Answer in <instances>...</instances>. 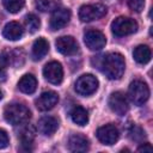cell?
<instances>
[{
  "instance_id": "cell-10",
  "label": "cell",
  "mask_w": 153,
  "mask_h": 153,
  "mask_svg": "<svg viewBox=\"0 0 153 153\" xmlns=\"http://www.w3.org/2000/svg\"><path fill=\"white\" fill-rule=\"evenodd\" d=\"M96 135H97V139L102 143L111 146L115 142H117V140L120 137V131L114 124H105L97 129Z\"/></svg>"
},
{
  "instance_id": "cell-3",
  "label": "cell",
  "mask_w": 153,
  "mask_h": 153,
  "mask_svg": "<svg viewBox=\"0 0 153 153\" xmlns=\"http://www.w3.org/2000/svg\"><path fill=\"white\" fill-rule=\"evenodd\" d=\"M128 96L135 105H142L149 97V88L146 82L141 80H134L129 85Z\"/></svg>"
},
{
  "instance_id": "cell-16",
  "label": "cell",
  "mask_w": 153,
  "mask_h": 153,
  "mask_svg": "<svg viewBox=\"0 0 153 153\" xmlns=\"http://www.w3.org/2000/svg\"><path fill=\"white\" fill-rule=\"evenodd\" d=\"M24 33V29L23 26L17 23V22H10L5 25L4 30H2V36L6 38V39H10V41H17L19 39Z\"/></svg>"
},
{
  "instance_id": "cell-7",
  "label": "cell",
  "mask_w": 153,
  "mask_h": 153,
  "mask_svg": "<svg viewBox=\"0 0 153 153\" xmlns=\"http://www.w3.org/2000/svg\"><path fill=\"white\" fill-rule=\"evenodd\" d=\"M109 106L110 109L120 116H123L128 112L129 110V103H128V98L123 92H114L110 94L109 97Z\"/></svg>"
},
{
  "instance_id": "cell-23",
  "label": "cell",
  "mask_w": 153,
  "mask_h": 153,
  "mask_svg": "<svg viewBox=\"0 0 153 153\" xmlns=\"http://www.w3.org/2000/svg\"><path fill=\"white\" fill-rule=\"evenodd\" d=\"M2 4L10 13H17L24 7L25 0H2Z\"/></svg>"
},
{
  "instance_id": "cell-27",
  "label": "cell",
  "mask_w": 153,
  "mask_h": 153,
  "mask_svg": "<svg viewBox=\"0 0 153 153\" xmlns=\"http://www.w3.org/2000/svg\"><path fill=\"white\" fill-rule=\"evenodd\" d=\"M127 4L133 11L141 12L145 6V0H127Z\"/></svg>"
},
{
  "instance_id": "cell-14",
  "label": "cell",
  "mask_w": 153,
  "mask_h": 153,
  "mask_svg": "<svg viewBox=\"0 0 153 153\" xmlns=\"http://www.w3.org/2000/svg\"><path fill=\"white\" fill-rule=\"evenodd\" d=\"M38 131L45 136H51L59 128V122L56 118L51 116H44L42 117L37 123Z\"/></svg>"
},
{
  "instance_id": "cell-26",
  "label": "cell",
  "mask_w": 153,
  "mask_h": 153,
  "mask_svg": "<svg viewBox=\"0 0 153 153\" xmlns=\"http://www.w3.org/2000/svg\"><path fill=\"white\" fill-rule=\"evenodd\" d=\"M10 65H11L10 53H8V51H4V53L0 55V73H2Z\"/></svg>"
},
{
  "instance_id": "cell-31",
  "label": "cell",
  "mask_w": 153,
  "mask_h": 153,
  "mask_svg": "<svg viewBox=\"0 0 153 153\" xmlns=\"http://www.w3.org/2000/svg\"><path fill=\"white\" fill-rule=\"evenodd\" d=\"M1 98H2V92L0 91V99H1Z\"/></svg>"
},
{
  "instance_id": "cell-5",
  "label": "cell",
  "mask_w": 153,
  "mask_h": 153,
  "mask_svg": "<svg viewBox=\"0 0 153 153\" xmlns=\"http://www.w3.org/2000/svg\"><path fill=\"white\" fill-rule=\"evenodd\" d=\"M106 8L102 4H92V5H82L79 10V18L81 22H92L105 16Z\"/></svg>"
},
{
  "instance_id": "cell-17",
  "label": "cell",
  "mask_w": 153,
  "mask_h": 153,
  "mask_svg": "<svg viewBox=\"0 0 153 153\" xmlns=\"http://www.w3.org/2000/svg\"><path fill=\"white\" fill-rule=\"evenodd\" d=\"M18 88L26 94H31L37 88V80L32 74H25L18 81Z\"/></svg>"
},
{
  "instance_id": "cell-20",
  "label": "cell",
  "mask_w": 153,
  "mask_h": 153,
  "mask_svg": "<svg viewBox=\"0 0 153 153\" xmlns=\"http://www.w3.org/2000/svg\"><path fill=\"white\" fill-rule=\"evenodd\" d=\"M71 118L78 126H86L88 122V112L85 108L76 105L71 111Z\"/></svg>"
},
{
  "instance_id": "cell-28",
  "label": "cell",
  "mask_w": 153,
  "mask_h": 153,
  "mask_svg": "<svg viewBox=\"0 0 153 153\" xmlns=\"http://www.w3.org/2000/svg\"><path fill=\"white\" fill-rule=\"evenodd\" d=\"M8 135L5 130L0 129V148H5L8 146Z\"/></svg>"
},
{
  "instance_id": "cell-30",
  "label": "cell",
  "mask_w": 153,
  "mask_h": 153,
  "mask_svg": "<svg viewBox=\"0 0 153 153\" xmlns=\"http://www.w3.org/2000/svg\"><path fill=\"white\" fill-rule=\"evenodd\" d=\"M104 1H106V2H110V4H111V2H114V1H116V0H104Z\"/></svg>"
},
{
  "instance_id": "cell-4",
  "label": "cell",
  "mask_w": 153,
  "mask_h": 153,
  "mask_svg": "<svg viewBox=\"0 0 153 153\" xmlns=\"http://www.w3.org/2000/svg\"><path fill=\"white\" fill-rule=\"evenodd\" d=\"M137 30V23L128 17H118L111 23V31L114 35L121 37V36H127L136 32Z\"/></svg>"
},
{
  "instance_id": "cell-19",
  "label": "cell",
  "mask_w": 153,
  "mask_h": 153,
  "mask_svg": "<svg viewBox=\"0 0 153 153\" xmlns=\"http://www.w3.org/2000/svg\"><path fill=\"white\" fill-rule=\"evenodd\" d=\"M133 56H134V60L137 62V63H141V65H146L151 60V56H152V53H151V49L148 45H137L134 51H133Z\"/></svg>"
},
{
  "instance_id": "cell-22",
  "label": "cell",
  "mask_w": 153,
  "mask_h": 153,
  "mask_svg": "<svg viewBox=\"0 0 153 153\" xmlns=\"http://www.w3.org/2000/svg\"><path fill=\"white\" fill-rule=\"evenodd\" d=\"M20 141L23 145H31L32 141H33V137H35V129L33 127L31 126H26L25 128H23V130L20 131Z\"/></svg>"
},
{
  "instance_id": "cell-11",
  "label": "cell",
  "mask_w": 153,
  "mask_h": 153,
  "mask_svg": "<svg viewBox=\"0 0 153 153\" xmlns=\"http://www.w3.org/2000/svg\"><path fill=\"white\" fill-rule=\"evenodd\" d=\"M55 45H56V50L63 55H74L79 49L76 41L72 36L59 37L55 42Z\"/></svg>"
},
{
  "instance_id": "cell-9",
  "label": "cell",
  "mask_w": 153,
  "mask_h": 153,
  "mask_svg": "<svg viewBox=\"0 0 153 153\" xmlns=\"http://www.w3.org/2000/svg\"><path fill=\"white\" fill-rule=\"evenodd\" d=\"M43 76L54 85L60 84L63 79V68L61 63L57 61L48 62L43 68Z\"/></svg>"
},
{
  "instance_id": "cell-29",
  "label": "cell",
  "mask_w": 153,
  "mask_h": 153,
  "mask_svg": "<svg viewBox=\"0 0 153 153\" xmlns=\"http://www.w3.org/2000/svg\"><path fill=\"white\" fill-rule=\"evenodd\" d=\"M137 151L139 152H152L153 151V147L151 146V143H143V145H141L139 148H137Z\"/></svg>"
},
{
  "instance_id": "cell-13",
  "label": "cell",
  "mask_w": 153,
  "mask_h": 153,
  "mask_svg": "<svg viewBox=\"0 0 153 153\" xmlns=\"http://www.w3.org/2000/svg\"><path fill=\"white\" fill-rule=\"evenodd\" d=\"M71 19V11L68 8H57L53 12L50 18V29L51 30H60L62 29Z\"/></svg>"
},
{
  "instance_id": "cell-24",
  "label": "cell",
  "mask_w": 153,
  "mask_h": 153,
  "mask_svg": "<svg viewBox=\"0 0 153 153\" xmlns=\"http://www.w3.org/2000/svg\"><path fill=\"white\" fill-rule=\"evenodd\" d=\"M25 24H26V27L29 29V31L31 33L36 32L39 29V26H41V22L38 19V17L35 16L33 13L26 14V17H25Z\"/></svg>"
},
{
  "instance_id": "cell-12",
  "label": "cell",
  "mask_w": 153,
  "mask_h": 153,
  "mask_svg": "<svg viewBox=\"0 0 153 153\" xmlns=\"http://www.w3.org/2000/svg\"><path fill=\"white\" fill-rule=\"evenodd\" d=\"M59 102V94L54 91H45L43 92L35 102L36 106L41 111H48L53 109Z\"/></svg>"
},
{
  "instance_id": "cell-2",
  "label": "cell",
  "mask_w": 153,
  "mask_h": 153,
  "mask_svg": "<svg viewBox=\"0 0 153 153\" xmlns=\"http://www.w3.org/2000/svg\"><path fill=\"white\" fill-rule=\"evenodd\" d=\"M4 117L10 124L18 126V124H23L27 122L31 117V112L24 104L12 103L5 108Z\"/></svg>"
},
{
  "instance_id": "cell-1",
  "label": "cell",
  "mask_w": 153,
  "mask_h": 153,
  "mask_svg": "<svg viewBox=\"0 0 153 153\" xmlns=\"http://www.w3.org/2000/svg\"><path fill=\"white\" fill-rule=\"evenodd\" d=\"M100 57V69L109 79L117 80L123 75L126 63L124 57L120 53H108Z\"/></svg>"
},
{
  "instance_id": "cell-6",
  "label": "cell",
  "mask_w": 153,
  "mask_h": 153,
  "mask_svg": "<svg viewBox=\"0 0 153 153\" xmlns=\"http://www.w3.org/2000/svg\"><path fill=\"white\" fill-rule=\"evenodd\" d=\"M98 88V80L92 74H84L75 81V91L81 96H90Z\"/></svg>"
},
{
  "instance_id": "cell-25",
  "label": "cell",
  "mask_w": 153,
  "mask_h": 153,
  "mask_svg": "<svg viewBox=\"0 0 153 153\" xmlns=\"http://www.w3.org/2000/svg\"><path fill=\"white\" fill-rule=\"evenodd\" d=\"M129 134H130V137L133 139V140H135V141H141L146 135H145V131L140 128V127H137V126H134L133 128H131V130L129 131Z\"/></svg>"
},
{
  "instance_id": "cell-21",
  "label": "cell",
  "mask_w": 153,
  "mask_h": 153,
  "mask_svg": "<svg viewBox=\"0 0 153 153\" xmlns=\"http://www.w3.org/2000/svg\"><path fill=\"white\" fill-rule=\"evenodd\" d=\"M36 7L42 12H54L61 7V0H38L36 2Z\"/></svg>"
},
{
  "instance_id": "cell-15",
  "label": "cell",
  "mask_w": 153,
  "mask_h": 153,
  "mask_svg": "<svg viewBox=\"0 0 153 153\" xmlns=\"http://www.w3.org/2000/svg\"><path fill=\"white\" fill-rule=\"evenodd\" d=\"M88 140L81 134H73L68 139V149L71 152H86L88 149Z\"/></svg>"
},
{
  "instance_id": "cell-18",
  "label": "cell",
  "mask_w": 153,
  "mask_h": 153,
  "mask_svg": "<svg viewBox=\"0 0 153 153\" xmlns=\"http://www.w3.org/2000/svg\"><path fill=\"white\" fill-rule=\"evenodd\" d=\"M49 51V43L47 42V39H44L43 37H39L38 39H36L33 42L32 45V56L35 60H41L43 59Z\"/></svg>"
},
{
  "instance_id": "cell-8",
  "label": "cell",
  "mask_w": 153,
  "mask_h": 153,
  "mask_svg": "<svg viewBox=\"0 0 153 153\" xmlns=\"http://www.w3.org/2000/svg\"><path fill=\"white\" fill-rule=\"evenodd\" d=\"M84 42L90 50H100L105 47L106 38L99 30H87L84 33Z\"/></svg>"
}]
</instances>
